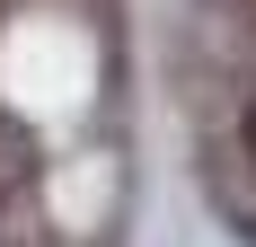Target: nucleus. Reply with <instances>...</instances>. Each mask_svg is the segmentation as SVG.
Returning a JSON list of instances; mask_svg holds the SVG:
<instances>
[{
    "mask_svg": "<svg viewBox=\"0 0 256 247\" xmlns=\"http://www.w3.org/2000/svg\"><path fill=\"white\" fill-rule=\"evenodd\" d=\"M248 142H256V115H248Z\"/></svg>",
    "mask_w": 256,
    "mask_h": 247,
    "instance_id": "obj_1",
    "label": "nucleus"
}]
</instances>
